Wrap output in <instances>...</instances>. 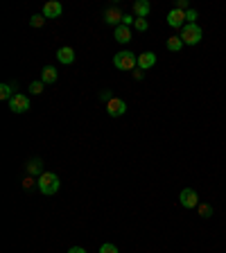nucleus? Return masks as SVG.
Here are the masks:
<instances>
[{
	"mask_svg": "<svg viewBox=\"0 0 226 253\" xmlns=\"http://www.w3.org/2000/svg\"><path fill=\"white\" fill-rule=\"evenodd\" d=\"M36 183H39L41 194H45V197H52V194L59 192V177H57L54 172H43Z\"/></svg>",
	"mask_w": 226,
	"mask_h": 253,
	"instance_id": "obj_1",
	"label": "nucleus"
},
{
	"mask_svg": "<svg viewBox=\"0 0 226 253\" xmlns=\"http://www.w3.org/2000/svg\"><path fill=\"white\" fill-rule=\"evenodd\" d=\"M113 66L118 70H136L138 68V54L129 52V50H122L113 57Z\"/></svg>",
	"mask_w": 226,
	"mask_h": 253,
	"instance_id": "obj_2",
	"label": "nucleus"
},
{
	"mask_svg": "<svg viewBox=\"0 0 226 253\" xmlns=\"http://www.w3.org/2000/svg\"><path fill=\"white\" fill-rule=\"evenodd\" d=\"M202 39H203V32L197 23L183 25V30H181V41H183V46H197Z\"/></svg>",
	"mask_w": 226,
	"mask_h": 253,
	"instance_id": "obj_3",
	"label": "nucleus"
},
{
	"mask_svg": "<svg viewBox=\"0 0 226 253\" xmlns=\"http://www.w3.org/2000/svg\"><path fill=\"white\" fill-rule=\"evenodd\" d=\"M9 109H12V113H25L30 111V97L25 93H16L9 100Z\"/></svg>",
	"mask_w": 226,
	"mask_h": 253,
	"instance_id": "obj_4",
	"label": "nucleus"
},
{
	"mask_svg": "<svg viewBox=\"0 0 226 253\" xmlns=\"http://www.w3.org/2000/svg\"><path fill=\"white\" fill-rule=\"evenodd\" d=\"M125 111H127V104L122 97H115V95H113L111 100L107 102V113L111 118H120V115H125Z\"/></svg>",
	"mask_w": 226,
	"mask_h": 253,
	"instance_id": "obj_5",
	"label": "nucleus"
},
{
	"mask_svg": "<svg viewBox=\"0 0 226 253\" xmlns=\"http://www.w3.org/2000/svg\"><path fill=\"white\" fill-rule=\"evenodd\" d=\"M122 18H125V14H122L120 7L111 5L104 9V23L107 25H115V27H118V25H122Z\"/></svg>",
	"mask_w": 226,
	"mask_h": 253,
	"instance_id": "obj_6",
	"label": "nucleus"
},
{
	"mask_svg": "<svg viewBox=\"0 0 226 253\" xmlns=\"http://www.w3.org/2000/svg\"><path fill=\"white\" fill-rule=\"evenodd\" d=\"M179 201H181V206L183 208H197L199 206V197L192 188H183L181 194H179Z\"/></svg>",
	"mask_w": 226,
	"mask_h": 253,
	"instance_id": "obj_7",
	"label": "nucleus"
},
{
	"mask_svg": "<svg viewBox=\"0 0 226 253\" xmlns=\"http://www.w3.org/2000/svg\"><path fill=\"white\" fill-rule=\"evenodd\" d=\"M167 25L170 27H177V30H183V25H185V12H181V9H170L167 12Z\"/></svg>",
	"mask_w": 226,
	"mask_h": 253,
	"instance_id": "obj_8",
	"label": "nucleus"
},
{
	"mask_svg": "<svg viewBox=\"0 0 226 253\" xmlns=\"http://www.w3.org/2000/svg\"><path fill=\"white\" fill-rule=\"evenodd\" d=\"M61 12H64V7H61V2H57V0H50V2L43 5V16L45 18H59Z\"/></svg>",
	"mask_w": 226,
	"mask_h": 253,
	"instance_id": "obj_9",
	"label": "nucleus"
},
{
	"mask_svg": "<svg viewBox=\"0 0 226 253\" xmlns=\"http://www.w3.org/2000/svg\"><path fill=\"white\" fill-rule=\"evenodd\" d=\"M154 66H156V54L154 52L138 54V68H140V70H149V68H154Z\"/></svg>",
	"mask_w": 226,
	"mask_h": 253,
	"instance_id": "obj_10",
	"label": "nucleus"
},
{
	"mask_svg": "<svg viewBox=\"0 0 226 253\" xmlns=\"http://www.w3.org/2000/svg\"><path fill=\"white\" fill-rule=\"evenodd\" d=\"M57 59H59L64 66H70L72 61H75V50H72V47H68V46L59 47V50H57Z\"/></svg>",
	"mask_w": 226,
	"mask_h": 253,
	"instance_id": "obj_11",
	"label": "nucleus"
},
{
	"mask_svg": "<svg viewBox=\"0 0 226 253\" xmlns=\"http://www.w3.org/2000/svg\"><path fill=\"white\" fill-rule=\"evenodd\" d=\"M27 174H30V177H41L43 174V161L41 159L27 161Z\"/></svg>",
	"mask_w": 226,
	"mask_h": 253,
	"instance_id": "obj_12",
	"label": "nucleus"
},
{
	"mask_svg": "<svg viewBox=\"0 0 226 253\" xmlns=\"http://www.w3.org/2000/svg\"><path fill=\"white\" fill-rule=\"evenodd\" d=\"M149 9H152V5H149L147 0H136V2H134V14H136V18H145L149 14Z\"/></svg>",
	"mask_w": 226,
	"mask_h": 253,
	"instance_id": "obj_13",
	"label": "nucleus"
},
{
	"mask_svg": "<svg viewBox=\"0 0 226 253\" xmlns=\"http://www.w3.org/2000/svg\"><path fill=\"white\" fill-rule=\"evenodd\" d=\"M113 36H115V41H118V43H129L131 41V30L127 27V25H118Z\"/></svg>",
	"mask_w": 226,
	"mask_h": 253,
	"instance_id": "obj_14",
	"label": "nucleus"
},
{
	"mask_svg": "<svg viewBox=\"0 0 226 253\" xmlns=\"http://www.w3.org/2000/svg\"><path fill=\"white\" fill-rule=\"evenodd\" d=\"M57 68H54V66H45V68H43L41 70V82L43 84H54L57 82Z\"/></svg>",
	"mask_w": 226,
	"mask_h": 253,
	"instance_id": "obj_15",
	"label": "nucleus"
},
{
	"mask_svg": "<svg viewBox=\"0 0 226 253\" xmlns=\"http://www.w3.org/2000/svg\"><path fill=\"white\" fill-rule=\"evenodd\" d=\"M14 91H16V82H14V84H2V86H0V100L9 102L14 95H16Z\"/></svg>",
	"mask_w": 226,
	"mask_h": 253,
	"instance_id": "obj_16",
	"label": "nucleus"
},
{
	"mask_svg": "<svg viewBox=\"0 0 226 253\" xmlns=\"http://www.w3.org/2000/svg\"><path fill=\"white\" fill-rule=\"evenodd\" d=\"M165 46H167V50H170V52H179V50L183 47V41H181V36H170Z\"/></svg>",
	"mask_w": 226,
	"mask_h": 253,
	"instance_id": "obj_17",
	"label": "nucleus"
},
{
	"mask_svg": "<svg viewBox=\"0 0 226 253\" xmlns=\"http://www.w3.org/2000/svg\"><path fill=\"white\" fill-rule=\"evenodd\" d=\"M45 21H48V18L43 16V14H36V16L30 18V25H32V27H43V25H45Z\"/></svg>",
	"mask_w": 226,
	"mask_h": 253,
	"instance_id": "obj_18",
	"label": "nucleus"
},
{
	"mask_svg": "<svg viewBox=\"0 0 226 253\" xmlns=\"http://www.w3.org/2000/svg\"><path fill=\"white\" fill-rule=\"evenodd\" d=\"M43 86H45L43 82H32V84H30L32 95H41V93H43Z\"/></svg>",
	"mask_w": 226,
	"mask_h": 253,
	"instance_id": "obj_19",
	"label": "nucleus"
},
{
	"mask_svg": "<svg viewBox=\"0 0 226 253\" xmlns=\"http://www.w3.org/2000/svg\"><path fill=\"white\" fill-rule=\"evenodd\" d=\"M199 215H202V217H210V215H213V208H210L208 204H199Z\"/></svg>",
	"mask_w": 226,
	"mask_h": 253,
	"instance_id": "obj_20",
	"label": "nucleus"
},
{
	"mask_svg": "<svg viewBox=\"0 0 226 253\" xmlns=\"http://www.w3.org/2000/svg\"><path fill=\"white\" fill-rule=\"evenodd\" d=\"M134 25H136L138 32H147V27H149V23L145 21V18H136V23H134Z\"/></svg>",
	"mask_w": 226,
	"mask_h": 253,
	"instance_id": "obj_21",
	"label": "nucleus"
},
{
	"mask_svg": "<svg viewBox=\"0 0 226 253\" xmlns=\"http://www.w3.org/2000/svg\"><path fill=\"white\" fill-rule=\"evenodd\" d=\"M100 253H118V247H115V244H102L100 247Z\"/></svg>",
	"mask_w": 226,
	"mask_h": 253,
	"instance_id": "obj_22",
	"label": "nucleus"
},
{
	"mask_svg": "<svg viewBox=\"0 0 226 253\" xmlns=\"http://www.w3.org/2000/svg\"><path fill=\"white\" fill-rule=\"evenodd\" d=\"M185 23H197V12L195 9H188V12H185Z\"/></svg>",
	"mask_w": 226,
	"mask_h": 253,
	"instance_id": "obj_23",
	"label": "nucleus"
},
{
	"mask_svg": "<svg viewBox=\"0 0 226 253\" xmlns=\"http://www.w3.org/2000/svg\"><path fill=\"white\" fill-rule=\"evenodd\" d=\"M111 97H113V95H111V91H107V89H104V91H100V100L104 102V104H107V102L111 100Z\"/></svg>",
	"mask_w": 226,
	"mask_h": 253,
	"instance_id": "obj_24",
	"label": "nucleus"
},
{
	"mask_svg": "<svg viewBox=\"0 0 226 253\" xmlns=\"http://www.w3.org/2000/svg\"><path fill=\"white\" fill-rule=\"evenodd\" d=\"M177 9H181V12H188V0H177Z\"/></svg>",
	"mask_w": 226,
	"mask_h": 253,
	"instance_id": "obj_25",
	"label": "nucleus"
},
{
	"mask_svg": "<svg viewBox=\"0 0 226 253\" xmlns=\"http://www.w3.org/2000/svg\"><path fill=\"white\" fill-rule=\"evenodd\" d=\"M131 23H136V18L129 16V14H125V18H122V25H127V27H129Z\"/></svg>",
	"mask_w": 226,
	"mask_h": 253,
	"instance_id": "obj_26",
	"label": "nucleus"
},
{
	"mask_svg": "<svg viewBox=\"0 0 226 253\" xmlns=\"http://www.w3.org/2000/svg\"><path fill=\"white\" fill-rule=\"evenodd\" d=\"M143 77H145V70H140V68L134 70V79H143Z\"/></svg>",
	"mask_w": 226,
	"mask_h": 253,
	"instance_id": "obj_27",
	"label": "nucleus"
},
{
	"mask_svg": "<svg viewBox=\"0 0 226 253\" xmlns=\"http://www.w3.org/2000/svg\"><path fill=\"white\" fill-rule=\"evenodd\" d=\"M68 253H86V249H82V247H72V249H68Z\"/></svg>",
	"mask_w": 226,
	"mask_h": 253,
	"instance_id": "obj_28",
	"label": "nucleus"
}]
</instances>
